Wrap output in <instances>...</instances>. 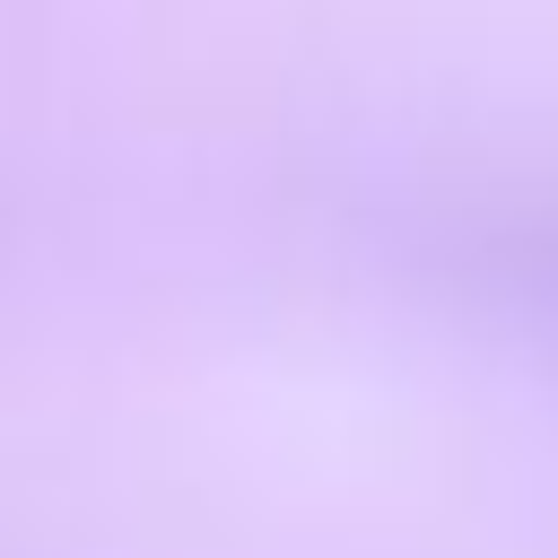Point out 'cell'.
I'll return each instance as SVG.
<instances>
[{"mask_svg":"<svg viewBox=\"0 0 558 558\" xmlns=\"http://www.w3.org/2000/svg\"><path fill=\"white\" fill-rule=\"evenodd\" d=\"M523 305H532V314H549V323H558V227H549V235H532V244H523Z\"/></svg>","mask_w":558,"mask_h":558,"instance_id":"cell-1","label":"cell"}]
</instances>
